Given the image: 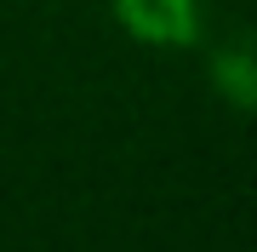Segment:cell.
Masks as SVG:
<instances>
[{
  "mask_svg": "<svg viewBox=\"0 0 257 252\" xmlns=\"http://www.w3.org/2000/svg\"><path fill=\"white\" fill-rule=\"evenodd\" d=\"M114 12L138 40H166V46L194 40V0H114Z\"/></svg>",
  "mask_w": 257,
  "mask_h": 252,
  "instance_id": "cell-1",
  "label": "cell"
},
{
  "mask_svg": "<svg viewBox=\"0 0 257 252\" xmlns=\"http://www.w3.org/2000/svg\"><path fill=\"white\" fill-rule=\"evenodd\" d=\"M211 69H217V80L229 86V98L240 103V109H246V103H251V80H246V46H229V52H223Z\"/></svg>",
  "mask_w": 257,
  "mask_h": 252,
  "instance_id": "cell-2",
  "label": "cell"
}]
</instances>
